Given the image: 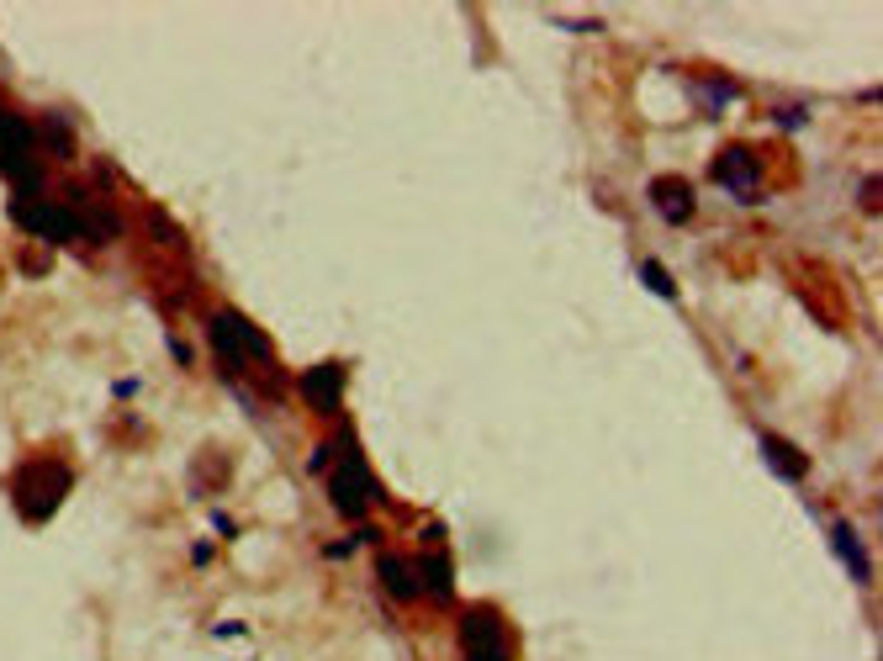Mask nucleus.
<instances>
[{
  "label": "nucleus",
  "instance_id": "12",
  "mask_svg": "<svg viewBox=\"0 0 883 661\" xmlns=\"http://www.w3.org/2000/svg\"><path fill=\"white\" fill-rule=\"evenodd\" d=\"M38 133H43V143H48V154H64V159L75 154V133L64 127V117H43Z\"/></svg>",
  "mask_w": 883,
  "mask_h": 661
},
{
  "label": "nucleus",
  "instance_id": "14",
  "mask_svg": "<svg viewBox=\"0 0 883 661\" xmlns=\"http://www.w3.org/2000/svg\"><path fill=\"white\" fill-rule=\"evenodd\" d=\"M16 260H22V270H32V275H43V270L53 265V260H48V249H22Z\"/></svg>",
  "mask_w": 883,
  "mask_h": 661
},
{
  "label": "nucleus",
  "instance_id": "9",
  "mask_svg": "<svg viewBox=\"0 0 883 661\" xmlns=\"http://www.w3.org/2000/svg\"><path fill=\"white\" fill-rule=\"evenodd\" d=\"M831 540H836L841 556L852 561V577L868 582V556H862V545H857V535H852V524H836V529H831Z\"/></svg>",
  "mask_w": 883,
  "mask_h": 661
},
{
  "label": "nucleus",
  "instance_id": "11",
  "mask_svg": "<svg viewBox=\"0 0 883 661\" xmlns=\"http://www.w3.org/2000/svg\"><path fill=\"white\" fill-rule=\"evenodd\" d=\"M762 450H767V461L778 466L783 476H804V471H809V461H804V455H799V450H783V439H772V434L762 439Z\"/></svg>",
  "mask_w": 883,
  "mask_h": 661
},
{
  "label": "nucleus",
  "instance_id": "4",
  "mask_svg": "<svg viewBox=\"0 0 883 661\" xmlns=\"http://www.w3.org/2000/svg\"><path fill=\"white\" fill-rule=\"evenodd\" d=\"M11 217H16V223H22L27 233L48 238V244H59V238H75V233H80V217H75V212L48 207V201H27V196H16V201H11Z\"/></svg>",
  "mask_w": 883,
  "mask_h": 661
},
{
  "label": "nucleus",
  "instance_id": "13",
  "mask_svg": "<svg viewBox=\"0 0 883 661\" xmlns=\"http://www.w3.org/2000/svg\"><path fill=\"white\" fill-rule=\"evenodd\" d=\"M423 582H429V593L445 598L450 593V561L445 556H423Z\"/></svg>",
  "mask_w": 883,
  "mask_h": 661
},
{
  "label": "nucleus",
  "instance_id": "3",
  "mask_svg": "<svg viewBox=\"0 0 883 661\" xmlns=\"http://www.w3.org/2000/svg\"><path fill=\"white\" fill-rule=\"evenodd\" d=\"M461 651L466 661H513V640L492 609H471L461 619Z\"/></svg>",
  "mask_w": 883,
  "mask_h": 661
},
{
  "label": "nucleus",
  "instance_id": "8",
  "mask_svg": "<svg viewBox=\"0 0 883 661\" xmlns=\"http://www.w3.org/2000/svg\"><path fill=\"white\" fill-rule=\"evenodd\" d=\"M651 201H656V212L667 217V223H688V217H693V191H688V180H656V186H651Z\"/></svg>",
  "mask_w": 883,
  "mask_h": 661
},
{
  "label": "nucleus",
  "instance_id": "7",
  "mask_svg": "<svg viewBox=\"0 0 883 661\" xmlns=\"http://www.w3.org/2000/svg\"><path fill=\"white\" fill-rule=\"evenodd\" d=\"M339 387H344V365H334V360L302 376V392L312 408H339Z\"/></svg>",
  "mask_w": 883,
  "mask_h": 661
},
{
  "label": "nucleus",
  "instance_id": "1",
  "mask_svg": "<svg viewBox=\"0 0 883 661\" xmlns=\"http://www.w3.org/2000/svg\"><path fill=\"white\" fill-rule=\"evenodd\" d=\"M69 482H75V476H69L64 461H27L16 471V508H22V519L27 524L53 519V508L69 498Z\"/></svg>",
  "mask_w": 883,
  "mask_h": 661
},
{
  "label": "nucleus",
  "instance_id": "10",
  "mask_svg": "<svg viewBox=\"0 0 883 661\" xmlns=\"http://www.w3.org/2000/svg\"><path fill=\"white\" fill-rule=\"evenodd\" d=\"M381 582L392 587V598H413V593H418V577H413L397 556H386V561H381Z\"/></svg>",
  "mask_w": 883,
  "mask_h": 661
},
{
  "label": "nucleus",
  "instance_id": "15",
  "mask_svg": "<svg viewBox=\"0 0 883 661\" xmlns=\"http://www.w3.org/2000/svg\"><path fill=\"white\" fill-rule=\"evenodd\" d=\"M646 286L661 291V297H677V286L667 281V270H661V265H646Z\"/></svg>",
  "mask_w": 883,
  "mask_h": 661
},
{
  "label": "nucleus",
  "instance_id": "5",
  "mask_svg": "<svg viewBox=\"0 0 883 661\" xmlns=\"http://www.w3.org/2000/svg\"><path fill=\"white\" fill-rule=\"evenodd\" d=\"M212 339H217V350H223L228 360L249 355V365H270V339L260 334V328H249L244 318H233V312L212 318Z\"/></svg>",
  "mask_w": 883,
  "mask_h": 661
},
{
  "label": "nucleus",
  "instance_id": "2",
  "mask_svg": "<svg viewBox=\"0 0 883 661\" xmlns=\"http://www.w3.org/2000/svg\"><path fill=\"white\" fill-rule=\"evenodd\" d=\"M339 445H344V455H339L334 476H328V498H334V508H339V513H349V519H360V513L376 503V482H371V471L360 466V455H355V445H349V434L339 439Z\"/></svg>",
  "mask_w": 883,
  "mask_h": 661
},
{
  "label": "nucleus",
  "instance_id": "6",
  "mask_svg": "<svg viewBox=\"0 0 883 661\" xmlns=\"http://www.w3.org/2000/svg\"><path fill=\"white\" fill-rule=\"evenodd\" d=\"M714 180L720 186H730V196H741V201H757L762 196V175H757V159H751L741 143L735 149H725L720 159H714Z\"/></svg>",
  "mask_w": 883,
  "mask_h": 661
}]
</instances>
